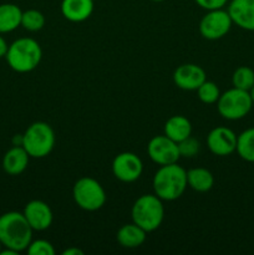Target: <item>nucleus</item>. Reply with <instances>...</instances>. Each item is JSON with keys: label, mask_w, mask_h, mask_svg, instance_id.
<instances>
[{"label": "nucleus", "mask_w": 254, "mask_h": 255, "mask_svg": "<svg viewBox=\"0 0 254 255\" xmlns=\"http://www.w3.org/2000/svg\"><path fill=\"white\" fill-rule=\"evenodd\" d=\"M249 94H251L252 101H253V104H254V85H253V87H252V89L249 90Z\"/></svg>", "instance_id": "31"}, {"label": "nucleus", "mask_w": 254, "mask_h": 255, "mask_svg": "<svg viewBox=\"0 0 254 255\" xmlns=\"http://www.w3.org/2000/svg\"><path fill=\"white\" fill-rule=\"evenodd\" d=\"M178 149L181 157L191 158V157H194L199 152V142L196 138L189 136L183 141L178 142Z\"/></svg>", "instance_id": "26"}, {"label": "nucleus", "mask_w": 254, "mask_h": 255, "mask_svg": "<svg viewBox=\"0 0 254 255\" xmlns=\"http://www.w3.org/2000/svg\"><path fill=\"white\" fill-rule=\"evenodd\" d=\"M187 184L193 191L204 193L212 189L214 184V177L207 168L197 167L187 171Z\"/></svg>", "instance_id": "20"}, {"label": "nucleus", "mask_w": 254, "mask_h": 255, "mask_svg": "<svg viewBox=\"0 0 254 255\" xmlns=\"http://www.w3.org/2000/svg\"><path fill=\"white\" fill-rule=\"evenodd\" d=\"M32 228L20 212H7L0 216V242L4 248L24 252L32 241Z\"/></svg>", "instance_id": "1"}, {"label": "nucleus", "mask_w": 254, "mask_h": 255, "mask_svg": "<svg viewBox=\"0 0 254 255\" xmlns=\"http://www.w3.org/2000/svg\"><path fill=\"white\" fill-rule=\"evenodd\" d=\"M202 9L204 10H217L223 9L224 5L227 4L228 0H194Z\"/></svg>", "instance_id": "27"}, {"label": "nucleus", "mask_w": 254, "mask_h": 255, "mask_svg": "<svg viewBox=\"0 0 254 255\" xmlns=\"http://www.w3.org/2000/svg\"><path fill=\"white\" fill-rule=\"evenodd\" d=\"M22 214L26 218L27 223L32 228V231L41 232L49 228L52 223V211L45 202L42 201H30L25 206Z\"/></svg>", "instance_id": "13"}, {"label": "nucleus", "mask_w": 254, "mask_h": 255, "mask_svg": "<svg viewBox=\"0 0 254 255\" xmlns=\"http://www.w3.org/2000/svg\"><path fill=\"white\" fill-rule=\"evenodd\" d=\"M72 197L75 203L87 212L101 209L107 198L104 187L91 177H82L77 179L72 188Z\"/></svg>", "instance_id": "6"}, {"label": "nucleus", "mask_w": 254, "mask_h": 255, "mask_svg": "<svg viewBox=\"0 0 254 255\" xmlns=\"http://www.w3.org/2000/svg\"><path fill=\"white\" fill-rule=\"evenodd\" d=\"M192 125L187 117L176 115L167 120L164 124V134L174 142H181L191 136Z\"/></svg>", "instance_id": "17"}, {"label": "nucleus", "mask_w": 254, "mask_h": 255, "mask_svg": "<svg viewBox=\"0 0 254 255\" xmlns=\"http://www.w3.org/2000/svg\"><path fill=\"white\" fill-rule=\"evenodd\" d=\"M12 146H22V142H24V134H15L11 139Z\"/></svg>", "instance_id": "30"}, {"label": "nucleus", "mask_w": 254, "mask_h": 255, "mask_svg": "<svg viewBox=\"0 0 254 255\" xmlns=\"http://www.w3.org/2000/svg\"><path fill=\"white\" fill-rule=\"evenodd\" d=\"M232 21L228 11L223 9L209 10L199 22V32L207 40H218L231 30Z\"/></svg>", "instance_id": "8"}, {"label": "nucleus", "mask_w": 254, "mask_h": 255, "mask_svg": "<svg viewBox=\"0 0 254 255\" xmlns=\"http://www.w3.org/2000/svg\"><path fill=\"white\" fill-rule=\"evenodd\" d=\"M147 152L149 158L159 166L177 163L181 158L178 143L168 138L166 134L153 137L147 146Z\"/></svg>", "instance_id": "10"}, {"label": "nucleus", "mask_w": 254, "mask_h": 255, "mask_svg": "<svg viewBox=\"0 0 254 255\" xmlns=\"http://www.w3.org/2000/svg\"><path fill=\"white\" fill-rule=\"evenodd\" d=\"M206 80V71L196 64H183L173 72V81L176 86L186 91H197Z\"/></svg>", "instance_id": "12"}, {"label": "nucleus", "mask_w": 254, "mask_h": 255, "mask_svg": "<svg viewBox=\"0 0 254 255\" xmlns=\"http://www.w3.org/2000/svg\"><path fill=\"white\" fill-rule=\"evenodd\" d=\"M197 94H198V99L201 100L203 104H216L218 101L221 92H219L218 86L212 81H204L201 86L197 89Z\"/></svg>", "instance_id": "24"}, {"label": "nucleus", "mask_w": 254, "mask_h": 255, "mask_svg": "<svg viewBox=\"0 0 254 255\" xmlns=\"http://www.w3.org/2000/svg\"><path fill=\"white\" fill-rule=\"evenodd\" d=\"M1 247H2V244H1V242H0V252H1Z\"/></svg>", "instance_id": "33"}, {"label": "nucleus", "mask_w": 254, "mask_h": 255, "mask_svg": "<svg viewBox=\"0 0 254 255\" xmlns=\"http://www.w3.org/2000/svg\"><path fill=\"white\" fill-rule=\"evenodd\" d=\"M94 11V0H62L61 12L71 22H82Z\"/></svg>", "instance_id": "15"}, {"label": "nucleus", "mask_w": 254, "mask_h": 255, "mask_svg": "<svg viewBox=\"0 0 254 255\" xmlns=\"http://www.w3.org/2000/svg\"><path fill=\"white\" fill-rule=\"evenodd\" d=\"M26 252L29 255H54L55 248L50 242L39 239V241H31Z\"/></svg>", "instance_id": "25"}, {"label": "nucleus", "mask_w": 254, "mask_h": 255, "mask_svg": "<svg viewBox=\"0 0 254 255\" xmlns=\"http://www.w3.org/2000/svg\"><path fill=\"white\" fill-rule=\"evenodd\" d=\"M62 255H84V252L79 248H69L62 252Z\"/></svg>", "instance_id": "29"}, {"label": "nucleus", "mask_w": 254, "mask_h": 255, "mask_svg": "<svg viewBox=\"0 0 254 255\" xmlns=\"http://www.w3.org/2000/svg\"><path fill=\"white\" fill-rule=\"evenodd\" d=\"M42 50L39 42L31 37H20L7 47L5 55L10 69L19 74H26L39 66Z\"/></svg>", "instance_id": "3"}, {"label": "nucleus", "mask_w": 254, "mask_h": 255, "mask_svg": "<svg viewBox=\"0 0 254 255\" xmlns=\"http://www.w3.org/2000/svg\"><path fill=\"white\" fill-rule=\"evenodd\" d=\"M55 146V132L46 122H34L24 133L22 147L32 158H44Z\"/></svg>", "instance_id": "5"}, {"label": "nucleus", "mask_w": 254, "mask_h": 255, "mask_svg": "<svg viewBox=\"0 0 254 255\" xmlns=\"http://www.w3.org/2000/svg\"><path fill=\"white\" fill-rule=\"evenodd\" d=\"M146 234L147 232L143 231L137 224H125L117 232V242L124 248H138L146 241Z\"/></svg>", "instance_id": "18"}, {"label": "nucleus", "mask_w": 254, "mask_h": 255, "mask_svg": "<svg viewBox=\"0 0 254 255\" xmlns=\"http://www.w3.org/2000/svg\"><path fill=\"white\" fill-rule=\"evenodd\" d=\"M237 136L228 127H216L207 136V146L216 156H229L237 148Z\"/></svg>", "instance_id": "11"}, {"label": "nucleus", "mask_w": 254, "mask_h": 255, "mask_svg": "<svg viewBox=\"0 0 254 255\" xmlns=\"http://www.w3.org/2000/svg\"><path fill=\"white\" fill-rule=\"evenodd\" d=\"M45 16L41 11L36 9H30L26 11H22L21 16V26L27 31H39L44 27Z\"/></svg>", "instance_id": "23"}, {"label": "nucleus", "mask_w": 254, "mask_h": 255, "mask_svg": "<svg viewBox=\"0 0 254 255\" xmlns=\"http://www.w3.org/2000/svg\"><path fill=\"white\" fill-rule=\"evenodd\" d=\"M227 11L233 24L247 31H254V0H232Z\"/></svg>", "instance_id": "14"}, {"label": "nucleus", "mask_w": 254, "mask_h": 255, "mask_svg": "<svg viewBox=\"0 0 254 255\" xmlns=\"http://www.w3.org/2000/svg\"><path fill=\"white\" fill-rule=\"evenodd\" d=\"M151 1H156V2H161V1H164V0H151Z\"/></svg>", "instance_id": "32"}, {"label": "nucleus", "mask_w": 254, "mask_h": 255, "mask_svg": "<svg viewBox=\"0 0 254 255\" xmlns=\"http://www.w3.org/2000/svg\"><path fill=\"white\" fill-rule=\"evenodd\" d=\"M252 106L253 101L249 91H244L237 87L223 92L217 101L219 115L229 121H237L246 117L251 112Z\"/></svg>", "instance_id": "7"}, {"label": "nucleus", "mask_w": 254, "mask_h": 255, "mask_svg": "<svg viewBox=\"0 0 254 255\" xmlns=\"http://www.w3.org/2000/svg\"><path fill=\"white\" fill-rule=\"evenodd\" d=\"M94 1H95V0H94Z\"/></svg>", "instance_id": "34"}, {"label": "nucleus", "mask_w": 254, "mask_h": 255, "mask_svg": "<svg viewBox=\"0 0 254 255\" xmlns=\"http://www.w3.org/2000/svg\"><path fill=\"white\" fill-rule=\"evenodd\" d=\"M7 47H9V45L5 41L4 37L1 36V34H0V59H1V57H5V55H6L7 52Z\"/></svg>", "instance_id": "28"}, {"label": "nucleus", "mask_w": 254, "mask_h": 255, "mask_svg": "<svg viewBox=\"0 0 254 255\" xmlns=\"http://www.w3.org/2000/svg\"><path fill=\"white\" fill-rule=\"evenodd\" d=\"M29 153L22 146H14L2 157V168L10 176H19L29 164Z\"/></svg>", "instance_id": "16"}, {"label": "nucleus", "mask_w": 254, "mask_h": 255, "mask_svg": "<svg viewBox=\"0 0 254 255\" xmlns=\"http://www.w3.org/2000/svg\"><path fill=\"white\" fill-rule=\"evenodd\" d=\"M143 164L141 158L132 152H122L112 162V173L119 181L132 183L141 177Z\"/></svg>", "instance_id": "9"}, {"label": "nucleus", "mask_w": 254, "mask_h": 255, "mask_svg": "<svg viewBox=\"0 0 254 255\" xmlns=\"http://www.w3.org/2000/svg\"><path fill=\"white\" fill-rule=\"evenodd\" d=\"M132 221L147 233L159 228L164 218L162 199L156 194H143L134 202L131 209Z\"/></svg>", "instance_id": "4"}, {"label": "nucleus", "mask_w": 254, "mask_h": 255, "mask_svg": "<svg viewBox=\"0 0 254 255\" xmlns=\"http://www.w3.org/2000/svg\"><path fill=\"white\" fill-rule=\"evenodd\" d=\"M152 186H153L154 194L162 201H176L182 197L188 186L187 171L177 163L161 166L154 173Z\"/></svg>", "instance_id": "2"}, {"label": "nucleus", "mask_w": 254, "mask_h": 255, "mask_svg": "<svg viewBox=\"0 0 254 255\" xmlns=\"http://www.w3.org/2000/svg\"><path fill=\"white\" fill-rule=\"evenodd\" d=\"M233 87L249 91L254 85V71L248 66H241L234 71L232 76Z\"/></svg>", "instance_id": "22"}, {"label": "nucleus", "mask_w": 254, "mask_h": 255, "mask_svg": "<svg viewBox=\"0 0 254 255\" xmlns=\"http://www.w3.org/2000/svg\"><path fill=\"white\" fill-rule=\"evenodd\" d=\"M237 153L242 159L254 163V127L242 132L237 138Z\"/></svg>", "instance_id": "21"}, {"label": "nucleus", "mask_w": 254, "mask_h": 255, "mask_svg": "<svg viewBox=\"0 0 254 255\" xmlns=\"http://www.w3.org/2000/svg\"><path fill=\"white\" fill-rule=\"evenodd\" d=\"M22 11L17 5L0 4V34H6L21 26Z\"/></svg>", "instance_id": "19"}]
</instances>
